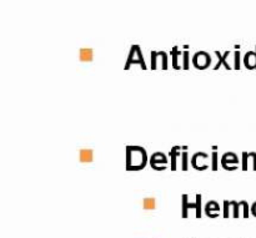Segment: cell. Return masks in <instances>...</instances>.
<instances>
[{
    "instance_id": "5",
    "label": "cell",
    "mask_w": 256,
    "mask_h": 238,
    "mask_svg": "<svg viewBox=\"0 0 256 238\" xmlns=\"http://www.w3.org/2000/svg\"><path fill=\"white\" fill-rule=\"evenodd\" d=\"M94 160V152L92 149H82L79 151V161L82 164H90Z\"/></svg>"
},
{
    "instance_id": "17",
    "label": "cell",
    "mask_w": 256,
    "mask_h": 238,
    "mask_svg": "<svg viewBox=\"0 0 256 238\" xmlns=\"http://www.w3.org/2000/svg\"><path fill=\"white\" fill-rule=\"evenodd\" d=\"M182 69L184 70H189V51L188 50H185L184 52H182Z\"/></svg>"
},
{
    "instance_id": "24",
    "label": "cell",
    "mask_w": 256,
    "mask_h": 238,
    "mask_svg": "<svg viewBox=\"0 0 256 238\" xmlns=\"http://www.w3.org/2000/svg\"><path fill=\"white\" fill-rule=\"evenodd\" d=\"M230 201H224V217L228 219L230 215Z\"/></svg>"
},
{
    "instance_id": "14",
    "label": "cell",
    "mask_w": 256,
    "mask_h": 238,
    "mask_svg": "<svg viewBox=\"0 0 256 238\" xmlns=\"http://www.w3.org/2000/svg\"><path fill=\"white\" fill-rule=\"evenodd\" d=\"M155 206H156V200L154 197H146L142 201V207L145 210H154Z\"/></svg>"
},
{
    "instance_id": "1",
    "label": "cell",
    "mask_w": 256,
    "mask_h": 238,
    "mask_svg": "<svg viewBox=\"0 0 256 238\" xmlns=\"http://www.w3.org/2000/svg\"><path fill=\"white\" fill-rule=\"evenodd\" d=\"M148 164V155L142 147L128 146L126 147V170L128 171H139Z\"/></svg>"
},
{
    "instance_id": "10",
    "label": "cell",
    "mask_w": 256,
    "mask_h": 238,
    "mask_svg": "<svg viewBox=\"0 0 256 238\" xmlns=\"http://www.w3.org/2000/svg\"><path fill=\"white\" fill-rule=\"evenodd\" d=\"M166 162H168V160H166V157H165V155L160 154V152H156V154H154L152 157H150V166L152 167L156 166V164L165 165Z\"/></svg>"
},
{
    "instance_id": "15",
    "label": "cell",
    "mask_w": 256,
    "mask_h": 238,
    "mask_svg": "<svg viewBox=\"0 0 256 238\" xmlns=\"http://www.w3.org/2000/svg\"><path fill=\"white\" fill-rule=\"evenodd\" d=\"M158 57H159V60H162V69L166 70L168 69V55H166V52L159 51V52H158Z\"/></svg>"
},
{
    "instance_id": "6",
    "label": "cell",
    "mask_w": 256,
    "mask_h": 238,
    "mask_svg": "<svg viewBox=\"0 0 256 238\" xmlns=\"http://www.w3.org/2000/svg\"><path fill=\"white\" fill-rule=\"evenodd\" d=\"M215 54H216L218 57H219V61H218V64L215 65L214 70H219L222 65H224L225 69H226V70L232 69V67H230V65L228 64V61H226L228 56H229V55H230V51H225L224 54H220V51H215Z\"/></svg>"
},
{
    "instance_id": "25",
    "label": "cell",
    "mask_w": 256,
    "mask_h": 238,
    "mask_svg": "<svg viewBox=\"0 0 256 238\" xmlns=\"http://www.w3.org/2000/svg\"><path fill=\"white\" fill-rule=\"evenodd\" d=\"M240 205H242V207H244V217L245 219H248V217H249V205H248V202H245V201H242L240 202Z\"/></svg>"
},
{
    "instance_id": "7",
    "label": "cell",
    "mask_w": 256,
    "mask_h": 238,
    "mask_svg": "<svg viewBox=\"0 0 256 238\" xmlns=\"http://www.w3.org/2000/svg\"><path fill=\"white\" fill-rule=\"evenodd\" d=\"M92 47H82L79 50V60L82 62H90L92 61Z\"/></svg>"
},
{
    "instance_id": "22",
    "label": "cell",
    "mask_w": 256,
    "mask_h": 238,
    "mask_svg": "<svg viewBox=\"0 0 256 238\" xmlns=\"http://www.w3.org/2000/svg\"><path fill=\"white\" fill-rule=\"evenodd\" d=\"M230 205H232V209H234V217L235 219H238V217H239L240 204H238V202H235V201H230Z\"/></svg>"
},
{
    "instance_id": "11",
    "label": "cell",
    "mask_w": 256,
    "mask_h": 238,
    "mask_svg": "<svg viewBox=\"0 0 256 238\" xmlns=\"http://www.w3.org/2000/svg\"><path fill=\"white\" fill-rule=\"evenodd\" d=\"M180 149H182V146H174L170 150V161H172V170L175 171L176 170V157L180 156Z\"/></svg>"
},
{
    "instance_id": "26",
    "label": "cell",
    "mask_w": 256,
    "mask_h": 238,
    "mask_svg": "<svg viewBox=\"0 0 256 238\" xmlns=\"http://www.w3.org/2000/svg\"><path fill=\"white\" fill-rule=\"evenodd\" d=\"M249 157H252V162H254V165H252V167H254V171H256V152H250L249 154Z\"/></svg>"
},
{
    "instance_id": "16",
    "label": "cell",
    "mask_w": 256,
    "mask_h": 238,
    "mask_svg": "<svg viewBox=\"0 0 256 238\" xmlns=\"http://www.w3.org/2000/svg\"><path fill=\"white\" fill-rule=\"evenodd\" d=\"M196 217L198 219H200V217H202V195L200 194H198L196 195Z\"/></svg>"
},
{
    "instance_id": "8",
    "label": "cell",
    "mask_w": 256,
    "mask_h": 238,
    "mask_svg": "<svg viewBox=\"0 0 256 238\" xmlns=\"http://www.w3.org/2000/svg\"><path fill=\"white\" fill-rule=\"evenodd\" d=\"M244 64L248 69L254 70L256 69V52L254 51H249L246 52L244 57Z\"/></svg>"
},
{
    "instance_id": "21",
    "label": "cell",
    "mask_w": 256,
    "mask_h": 238,
    "mask_svg": "<svg viewBox=\"0 0 256 238\" xmlns=\"http://www.w3.org/2000/svg\"><path fill=\"white\" fill-rule=\"evenodd\" d=\"M242 69V62H240V51L236 50L235 51V70Z\"/></svg>"
},
{
    "instance_id": "27",
    "label": "cell",
    "mask_w": 256,
    "mask_h": 238,
    "mask_svg": "<svg viewBox=\"0 0 256 238\" xmlns=\"http://www.w3.org/2000/svg\"><path fill=\"white\" fill-rule=\"evenodd\" d=\"M252 215H254V216H256V202L252 206Z\"/></svg>"
},
{
    "instance_id": "13",
    "label": "cell",
    "mask_w": 256,
    "mask_h": 238,
    "mask_svg": "<svg viewBox=\"0 0 256 238\" xmlns=\"http://www.w3.org/2000/svg\"><path fill=\"white\" fill-rule=\"evenodd\" d=\"M189 209H196V205L189 204L188 202V195H182V217L184 219L188 217V210Z\"/></svg>"
},
{
    "instance_id": "20",
    "label": "cell",
    "mask_w": 256,
    "mask_h": 238,
    "mask_svg": "<svg viewBox=\"0 0 256 238\" xmlns=\"http://www.w3.org/2000/svg\"><path fill=\"white\" fill-rule=\"evenodd\" d=\"M182 171H188V154L182 152Z\"/></svg>"
},
{
    "instance_id": "23",
    "label": "cell",
    "mask_w": 256,
    "mask_h": 238,
    "mask_svg": "<svg viewBox=\"0 0 256 238\" xmlns=\"http://www.w3.org/2000/svg\"><path fill=\"white\" fill-rule=\"evenodd\" d=\"M158 51H152V70H156Z\"/></svg>"
},
{
    "instance_id": "4",
    "label": "cell",
    "mask_w": 256,
    "mask_h": 238,
    "mask_svg": "<svg viewBox=\"0 0 256 238\" xmlns=\"http://www.w3.org/2000/svg\"><path fill=\"white\" fill-rule=\"evenodd\" d=\"M232 164H239V159H238L236 155H235L234 152H226L225 155H222V166L224 167L225 170H228V171H235V170L238 169V166H232Z\"/></svg>"
},
{
    "instance_id": "28",
    "label": "cell",
    "mask_w": 256,
    "mask_h": 238,
    "mask_svg": "<svg viewBox=\"0 0 256 238\" xmlns=\"http://www.w3.org/2000/svg\"><path fill=\"white\" fill-rule=\"evenodd\" d=\"M255 52H256V51H255Z\"/></svg>"
},
{
    "instance_id": "3",
    "label": "cell",
    "mask_w": 256,
    "mask_h": 238,
    "mask_svg": "<svg viewBox=\"0 0 256 238\" xmlns=\"http://www.w3.org/2000/svg\"><path fill=\"white\" fill-rule=\"evenodd\" d=\"M192 64H194V66L198 67V69L204 70L212 64V57H210V55L208 54V52L199 51L194 55V57H192Z\"/></svg>"
},
{
    "instance_id": "18",
    "label": "cell",
    "mask_w": 256,
    "mask_h": 238,
    "mask_svg": "<svg viewBox=\"0 0 256 238\" xmlns=\"http://www.w3.org/2000/svg\"><path fill=\"white\" fill-rule=\"evenodd\" d=\"M248 161H249V154L248 152H244L242 154V171H248V169H249V165H248Z\"/></svg>"
},
{
    "instance_id": "2",
    "label": "cell",
    "mask_w": 256,
    "mask_h": 238,
    "mask_svg": "<svg viewBox=\"0 0 256 238\" xmlns=\"http://www.w3.org/2000/svg\"><path fill=\"white\" fill-rule=\"evenodd\" d=\"M132 64H140L142 70H146V65H145L142 49H140L139 45H132V49H130L129 56H128L126 64H125V70H129L130 65Z\"/></svg>"
},
{
    "instance_id": "12",
    "label": "cell",
    "mask_w": 256,
    "mask_h": 238,
    "mask_svg": "<svg viewBox=\"0 0 256 238\" xmlns=\"http://www.w3.org/2000/svg\"><path fill=\"white\" fill-rule=\"evenodd\" d=\"M205 211H206V215L209 217H216L215 216L214 214H212V212H219L220 211V207H219V205L216 204V202L215 201H212V202H209V204L206 205V206H205Z\"/></svg>"
},
{
    "instance_id": "19",
    "label": "cell",
    "mask_w": 256,
    "mask_h": 238,
    "mask_svg": "<svg viewBox=\"0 0 256 238\" xmlns=\"http://www.w3.org/2000/svg\"><path fill=\"white\" fill-rule=\"evenodd\" d=\"M212 171H218V154H216V151L212 152Z\"/></svg>"
},
{
    "instance_id": "9",
    "label": "cell",
    "mask_w": 256,
    "mask_h": 238,
    "mask_svg": "<svg viewBox=\"0 0 256 238\" xmlns=\"http://www.w3.org/2000/svg\"><path fill=\"white\" fill-rule=\"evenodd\" d=\"M170 55L172 56V67H174L175 70H180L182 69V65L178 64V61H179V56H182V52L180 51L179 47L178 46H174L172 47V52H170Z\"/></svg>"
}]
</instances>
